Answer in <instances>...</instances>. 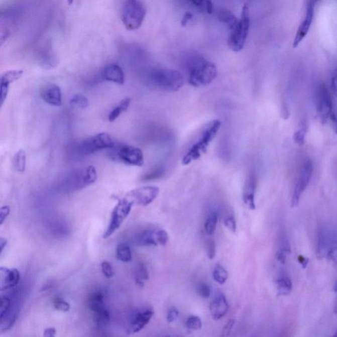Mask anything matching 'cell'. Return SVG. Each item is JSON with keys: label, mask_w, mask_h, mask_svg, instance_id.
Listing matches in <instances>:
<instances>
[{"label": "cell", "mask_w": 337, "mask_h": 337, "mask_svg": "<svg viewBox=\"0 0 337 337\" xmlns=\"http://www.w3.org/2000/svg\"><path fill=\"white\" fill-rule=\"evenodd\" d=\"M335 311H336V315H337V306H336V310H335Z\"/></svg>", "instance_id": "58"}, {"label": "cell", "mask_w": 337, "mask_h": 337, "mask_svg": "<svg viewBox=\"0 0 337 337\" xmlns=\"http://www.w3.org/2000/svg\"><path fill=\"white\" fill-rule=\"evenodd\" d=\"M70 104L74 107L84 109L88 107L89 101L88 98L84 95L77 94L72 97L71 100H70Z\"/></svg>", "instance_id": "32"}, {"label": "cell", "mask_w": 337, "mask_h": 337, "mask_svg": "<svg viewBox=\"0 0 337 337\" xmlns=\"http://www.w3.org/2000/svg\"><path fill=\"white\" fill-rule=\"evenodd\" d=\"M230 308L228 300L223 294H218L209 305V310L212 317L215 320H219L223 317Z\"/></svg>", "instance_id": "22"}, {"label": "cell", "mask_w": 337, "mask_h": 337, "mask_svg": "<svg viewBox=\"0 0 337 337\" xmlns=\"http://www.w3.org/2000/svg\"><path fill=\"white\" fill-rule=\"evenodd\" d=\"M192 18L193 15L191 13L189 12H186L181 21V26L183 27H186L188 24V21L192 20Z\"/></svg>", "instance_id": "47"}, {"label": "cell", "mask_w": 337, "mask_h": 337, "mask_svg": "<svg viewBox=\"0 0 337 337\" xmlns=\"http://www.w3.org/2000/svg\"><path fill=\"white\" fill-rule=\"evenodd\" d=\"M101 271H102L103 274L105 277L108 279L111 278L115 275V272L112 267L111 264L107 261H103L101 264Z\"/></svg>", "instance_id": "37"}, {"label": "cell", "mask_w": 337, "mask_h": 337, "mask_svg": "<svg viewBox=\"0 0 337 337\" xmlns=\"http://www.w3.org/2000/svg\"><path fill=\"white\" fill-rule=\"evenodd\" d=\"M150 85L165 92H173L183 87L184 78L179 71L169 69H154L148 76Z\"/></svg>", "instance_id": "3"}, {"label": "cell", "mask_w": 337, "mask_h": 337, "mask_svg": "<svg viewBox=\"0 0 337 337\" xmlns=\"http://www.w3.org/2000/svg\"><path fill=\"white\" fill-rule=\"evenodd\" d=\"M97 179L96 168L89 165L72 171L63 181V188L67 191H77L94 183Z\"/></svg>", "instance_id": "4"}, {"label": "cell", "mask_w": 337, "mask_h": 337, "mask_svg": "<svg viewBox=\"0 0 337 337\" xmlns=\"http://www.w3.org/2000/svg\"><path fill=\"white\" fill-rule=\"evenodd\" d=\"M198 291L199 294L204 298H209L211 294L210 287L206 283H202L198 285Z\"/></svg>", "instance_id": "39"}, {"label": "cell", "mask_w": 337, "mask_h": 337, "mask_svg": "<svg viewBox=\"0 0 337 337\" xmlns=\"http://www.w3.org/2000/svg\"><path fill=\"white\" fill-rule=\"evenodd\" d=\"M185 70L188 83L194 87L208 85L217 75L216 65L200 56H192L188 59Z\"/></svg>", "instance_id": "1"}, {"label": "cell", "mask_w": 337, "mask_h": 337, "mask_svg": "<svg viewBox=\"0 0 337 337\" xmlns=\"http://www.w3.org/2000/svg\"><path fill=\"white\" fill-rule=\"evenodd\" d=\"M313 165L310 160H307L303 165L300 175L294 188L292 198V207H295L298 205L303 192L306 189L312 175Z\"/></svg>", "instance_id": "12"}, {"label": "cell", "mask_w": 337, "mask_h": 337, "mask_svg": "<svg viewBox=\"0 0 337 337\" xmlns=\"http://www.w3.org/2000/svg\"><path fill=\"white\" fill-rule=\"evenodd\" d=\"M20 281V273L16 268H0V289L11 290L16 287Z\"/></svg>", "instance_id": "18"}, {"label": "cell", "mask_w": 337, "mask_h": 337, "mask_svg": "<svg viewBox=\"0 0 337 337\" xmlns=\"http://www.w3.org/2000/svg\"><path fill=\"white\" fill-rule=\"evenodd\" d=\"M224 226L228 229L229 230L233 233H236L237 232V222L235 221L234 217L231 216L226 218V220L224 221Z\"/></svg>", "instance_id": "40"}, {"label": "cell", "mask_w": 337, "mask_h": 337, "mask_svg": "<svg viewBox=\"0 0 337 337\" xmlns=\"http://www.w3.org/2000/svg\"><path fill=\"white\" fill-rule=\"evenodd\" d=\"M164 169L162 168H159L156 169V171H154L153 172H151L147 174L143 177V181H150V180L157 179L158 177H160V176L162 175V173H164Z\"/></svg>", "instance_id": "42"}, {"label": "cell", "mask_w": 337, "mask_h": 337, "mask_svg": "<svg viewBox=\"0 0 337 337\" xmlns=\"http://www.w3.org/2000/svg\"><path fill=\"white\" fill-rule=\"evenodd\" d=\"M115 145L111 135L101 133L80 142L77 146V151L80 156H88L99 150L111 149Z\"/></svg>", "instance_id": "7"}, {"label": "cell", "mask_w": 337, "mask_h": 337, "mask_svg": "<svg viewBox=\"0 0 337 337\" xmlns=\"http://www.w3.org/2000/svg\"><path fill=\"white\" fill-rule=\"evenodd\" d=\"M10 213V208L8 205H4L0 209V224L2 226L4 222L7 219L8 216Z\"/></svg>", "instance_id": "43"}, {"label": "cell", "mask_w": 337, "mask_h": 337, "mask_svg": "<svg viewBox=\"0 0 337 337\" xmlns=\"http://www.w3.org/2000/svg\"><path fill=\"white\" fill-rule=\"evenodd\" d=\"M277 292L279 296H288L291 292L292 283L289 277L283 276L276 281Z\"/></svg>", "instance_id": "28"}, {"label": "cell", "mask_w": 337, "mask_h": 337, "mask_svg": "<svg viewBox=\"0 0 337 337\" xmlns=\"http://www.w3.org/2000/svg\"><path fill=\"white\" fill-rule=\"evenodd\" d=\"M53 305L54 308L63 312H67L70 309V305L66 301L63 300L62 298H56L53 301Z\"/></svg>", "instance_id": "34"}, {"label": "cell", "mask_w": 337, "mask_h": 337, "mask_svg": "<svg viewBox=\"0 0 337 337\" xmlns=\"http://www.w3.org/2000/svg\"><path fill=\"white\" fill-rule=\"evenodd\" d=\"M299 263L302 265L303 268H306L307 265H308L309 262V260L307 258L304 257V256H300L298 257Z\"/></svg>", "instance_id": "52"}, {"label": "cell", "mask_w": 337, "mask_h": 337, "mask_svg": "<svg viewBox=\"0 0 337 337\" xmlns=\"http://www.w3.org/2000/svg\"><path fill=\"white\" fill-rule=\"evenodd\" d=\"M154 314L153 309L149 307L138 309L135 311L129 321L127 332L129 334H135L141 331L149 323Z\"/></svg>", "instance_id": "13"}, {"label": "cell", "mask_w": 337, "mask_h": 337, "mask_svg": "<svg viewBox=\"0 0 337 337\" xmlns=\"http://www.w3.org/2000/svg\"><path fill=\"white\" fill-rule=\"evenodd\" d=\"M221 127V122L219 120H213L205 124L184 155L182 164L184 165H189L194 161L198 160L204 154L219 132Z\"/></svg>", "instance_id": "2"}, {"label": "cell", "mask_w": 337, "mask_h": 337, "mask_svg": "<svg viewBox=\"0 0 337 337\" xmlns=\"http://www.w3.org/2000/svg\"><path fill=\"white\" fill-rule=\"evenodd\" d=\"M131 99L129 97H126L121 101L120 103L110 112L108 116V120L109 122H114L120 117L124 112L128 109L131 105Z\"/></svg>", "instance_id": "24"}, {"label": "cell", "mask_w": 337, "mask_h": 337, "mask_svg": "<svg viewBox=\"0 0 337 337\" xmlns=\"http://www.w3.org/2000/svg\"><path fill=\"white\" fill-rule=\"evenodd\" d=\"M8 245V241L6 239L1 237L0 238V248H1V254L3 253L4 250Z\"/></svg>", "instance_id": "53"}, {"label": "cell", "mask_w": 337, "mask_h": 337, "mask_svg": "<svg viewBox=\"0 0 337 337\" xmlns=\"http://www.w3.org/2000/svg\"><path fill=\"white\" fill-rule=\"evenodd\" d=\"M88 306L94 313V320L97 327L107 325L110 320L109 311L105 308L104 296L100 292H93L89 296Z\"/></svg>", "instance_id": "10"}, {"label": "cell", "mask_w": 337, "mask_h": 337, "mask_svg": "<svg viewBox=\"0 0 337 337\" xmlns=\"http://www.w3.org/2000/svg\"><path fill=\"white\" fill-rule=\"evenodd\" d=\"M205 8H206L207 14H211L213 13V7L211 0H206V2H205Z\"/></svg>", "instance_id": "50"}, {"label": "cell", "mask_w": 337, "mask_h": 337, "mask_svg": "<svg viewBox=\"0 0 337 337\" xmlns=\"http://www.w3.org/2000/svg\"><path fill=\"white\" fill-rule=\"evenodd\" d=\"M218 20L220 22L227 25L232 31L237 26L239 21L237 17L229 10L221 11L218 14Z\"/></svg>", "instance_id": "25"}, {"label": "cell", "mask_w": 337, "mask_h": 337, "mask_svg": "<svg viewBox=\"0 0 337 337\" xmlns=\"http://www.w3.org/2000/svg\"><path fill=\"white\" fill-rule=\"evenodd\" d=\"M235 325V320L234 319H230L229 320L228 323L224 326L223 328H222V336H228L230 334L231 331H232L233 326Z\"/></svg>", "instance_id": "44"}, {"label": "cell", "mask_w": 337, "mask_h": 337, "mask_svg": "<svg viewBox=\"0 0 337 337\" xmlns=\"http://www.w3.org/2000/svg\"><path fill=\"white\" fill-rule=\"evenodd\" d=\"M133 205L134 203L126 197L119 200L118 204L112 211L111 220L107 230L103 234V239L109 238L120 228L123 222L128 217Z\"/></svg>", "instance_id": "9"}, {"label": "cell", "mask_w": 337, "mask_h": 337, "mask_svg": "<svg viewBox=\"0 0 337 337\" xmlns=\"http://www.w3.org/2000/svg\"><path fill=\"white\" fill-rule=\"evenodd\" d=\"M318 1H319V0H309L308 2H311V3L315 4V5Z\"/></svg>", "instance_id": "55"}, {"label": "cell", "mask_w": 337, "mask_h": 337, "mask_svg": "<svg viewBox=\"0 0 337 337\" xmlns=\"http://www.w3.org/2000/svg\"><path fill=\"white\" fill-rule=\"evenodd\" d=\"M229 277L228 271L220 265H217L213 272V278L220 285L226 283Z\"/></svg>", "instance_id": "31"}, {"label": "cell", "mask_w": 337, "mask_h": 337, "mask_svg": "<svg viewBox=\"0 0 337 337\" xmlns=\"http://www.w3.org/2000/svg\"><path fill=\"white\" fill-rule=\"evenodd\" d=\"M277 260L279 261L281 264H285L286 262V258H287V255H285V254L282 253L281 252H277L276 254Z\"/></svg>", "instance_id": "51"}, {"label": "cell", "mask_w": 337, "mask_h": 337, "mask_svg": "<svg viewBox=\"0 0 337 337\" xmlns=\"http://www.w3.org/2000/svg\"><path fill=\"white\" fill-rule=\"evenodd\" d=\"M112 160L120 161L127 165L141 167L145 159L143 151L140 148L130 145H122L111 148Z\"/></svg>", "instance_id": "8"}, {"label": "cell", "mask_w": 337, "mask_h": 337, "mask_svg": "<svg viewBox=\"0 0 337 337\" xmlns=\"http://www.w3.org/2000/svg\"><path fill=\"white\" fill-rule=\"evenodd\" d=\"M116 258L123 262H130L132 260V252L127 244L121 243L116 249Z\"/></svg>", "instance_id": "27"}, {"label": "cell", "mask_w": 337, "mask_h": 337, "mask_svg": "<svg viewBox=\"0 0 337 337\" xmlns=\"http://www.w3.org/2000/svg\"><path fill=\"white\" fill-rule=\"evenodd\" d=\"M315 6V4L308 2V6H307L306 16H305L304 20L299 26L295 37H294L293 44H292L294 48H297L299 44L302 42V40L308 35L313 22Z\"/></svg>", "instance_id": "16"}, {"label": "cell", "mask_w": 337, "mask_h": 337, "mask_svg": "<svg viewBox=\"0 0 337 337\" xmlns=\"http://www.w3.org/2000/svg\"><path fill=\"white\" fill-rule=\"evenodd\" d=\"M27 156L25 150L20 149L16 154L14 155L13 159V166L15 170L18 172H24L26 168Z\"/></svg>", "instance_id": "26"}, {"label": "cell", "mask_w": 337, "mask_h": 337, "mask_svg": "<svg viewBox=\"0 0 337 337\" xmlns=\"http://www.w3.org/2000/svg\"><path fill=\"white\" fill-rule=\"evenodd\" d=\"M160 193L158 186H146L131 190L127 194L126 198L135 204L146 206L156 199Z\"/></svg>", "instance_id": "11"}, {"label": "cell", "mask_w": 337, "mask_h": 337, "mask_svg": "<svg viewBox=\"0 0 337 337\" xmlns=\"http://www.w3.org/2000/svg\"><path fill=\"white\" fill-rule=\"evenodd\" d=\"M317 113L323 120H327L332 113V99L325 84H320L316 91Z\"/></svg>", "instance_id": "14"}, {"label": "cell", "mask_w": 337, "mask_h": 337, "mask_svg": "<svg viewBox=\"0 0 337 337\" xmlns=\"http://www.w3.org/2000/svg\"><path fill=\"white\" fill-rule=\"evenodd\" d=\"M203 0H190V2H192L194 5L196 6H200L202 5Z\"/></svg>", "instance_id": "54"}, {"label": "cell", "mask_w": 337, "mask_h": 337, "mask_svg": "<svg viewBox=\"0 0 337 337\" xmlns=\"http://www.w3.org/2000/svg\"><path fill=\"white\" fill-rule=\"evenodd\" d=\"M40 96L44 101L51 105L59 107L62 105L60 88L55 84H48L42 87Z\"/></svg>", "instance_id": "20"}, {"label": "cell", "mask_w": 337, "mask_h": 337, "mask_svg": "<svg viewBox=\"0 0 337 337\" xmlns=\"http://www.w3.org/2000/svg\"><path fill=\"white\" fill-rule=\"evenodd\" d=\"M12 300L9 296H1V308H0V317L4 316L9 310L11 306H12Z\"/></svg>", "instance_id": "36"}, {"label": "cell", "mask_w": 337, "mask_h": 337, "mask_svg": "<svg viewBox=\"0 0 337 337\" xmlns=\"http://www.w3.org/2000/svg\"><path fill=\"white\" fill-rule=\"evenodd\" d=\"M168 241V234L162 229L146 230L141 233L137 238L138 244L145 247L158 245H165Z\"/></svg>", "instance_id": "15"}, {"label": "cell", "mask_w": 337, "mask_h": 337, "mask_svg": "<svg viewBox=\"0 0 337 337\" xmlns=\"http://www.w3.org/2000/svg\"><path fill=\"white\" fill-rule=\"evenodd\" d=\"M101 78L105 81L113 82L120 85H122L125 82L124 71L122 67L114 63L107 65L103 68L101 72Z\"/></svg>", "instance_id": "21"}, {"label": "cell", "mask_w": 337, "mask_h": 337, "mask_svg": "<svg viewBox=\"0 0 337 337\" xmlns=\"http://www.w3.org/2000/svg\"><path fill=\"white\" fill-rule=\"evenodd\" d=\"M257 186V178L255 174H250L246 180L243 190V201L249 209H256L255 194Z\"/></svg>", "instance_id": "19"}, {"label": "cell", "mask_w": 337, "mask_h": 337, "mask_svg": "<svg viewBox=\"0 0 337 337\" xmlns=\"http://www.w3.org/2000/svg\"><path fill=\"white\" fill-rule=\"evenodd\" d=\"M334 291L337 292V281H336V283L335 284V286H334Z\"/></svg>", "instance_id": "57"}, {"label": "cell", "mask_w": 337, "mask_h": 337, "mask_svg": "<svg viewBox=\"0 0 337 337\" xmlns=\"http://www.w3.org/2000/svg\"><path fill=\"white\" fill-rule=\"evenodd\" d=\"M68 4L71 5L73 3V0H67Z\"/></svg>", "instance_id": "56"}, {"label": "cell", "mask_w": 337, "mask_h": 337, "mask_svg": "<svg viewBox=\"0 0 337 337\" xmlns=\"http://www.w3.org/2000/svg\"><path fill=\"white\" fill-rule=\"evenodd\" d=\"M334 234L327 230H322L318 235L317 252L319 258L327 257Z\"/></svg>", "instance_id": "23"}, {"label": "cell", "mask_w": 337, "mask_h": 337, "mask_svg": "<svg viewBox=\"0 0 337 337\" xmlns=\"http://www.w3.org/2000/svg\"><path fill=\"white\" fill-rule=\"evenodd\" d=\"M56 330L54 327L46 328L44 330L43 336L45 337H54L56 336Z\"/></svg>", "instance_id": "48"}, {"label": "cell", "mask_w": 337, "mask_h": 337, "mask_svg": "<svg viewBox=\"0 0 337 337\" xmlns=\"http://www.w3.org/2000/svg\"><path fill=\"white\" fill-rule=\"evenodd\" d=\"M327 257L334 262H337V233H334Z\"/></svg>", "instance_id": "35"}, {"label": "cell", "mask_w": 337, "mask_h": 337, "mask_svg": "<svg viewBox=\"0 0 337 337\" xmlns=\"http://www.w3.org/2000/svg\"><path fill=\"white\" fill-rule=\"evenodd\" d=\"M251 25L249 7L247 4L244 5L241 20L238 24L232 30L229 36L228 46L233 52H240L245 47Z\"/></svg>", "instance_id": "6"}, {"label": "cell", "mask_w": 337, "mask_h": 337, "mask_svg": "<svg viewBox=\"0 0 337 337\" xmlns=\"http://www.w3.org/2000/svg\"><path fill=\"white\" fill-rule=\"evenodd\" d=\"M146 8L141 0H125L122 10L123 23L129 31L139 29L143 25Z\"/></svg>", "instance_id": "5"}, {"label": "cell", "mask_w": 337, "mask_h": 337, "mask_svg": "<svg viewBox=\"0 0 337 337\" xmlns=\"http://www.w3.org/2000/svg\"><path fill=\"white\" fill-rule=\"evenodd\" d=\"M330 120L331 122L332 127L333 128L334 132L337 134V116L335 115V114L332 112L331 115L330 116Z\"/></svg>", "instance_id": "49"}, {"label": "cell", "mask_w": 337, "mask_h": 337, "mask_svg": "<svg viewBox=\"0 0 337 337\" xmlns=\"http://www.w3.org/2000/svg\"><path fill=\"white\" fill-rule=\"evenodd\" d=\"M216 246L215 242L210 240L208 241L207 245V255L209 259L213 260L215 257Z\"/></svg>", "instance_id": "41"}, {"label": "cell", "mask_w": 337, "mask_h": 337, "mask_svg": "<svg viewBox=\"0 0 337 337\" xmlns=\"http://www.w3.org/2000/svg\"><path fill=\"white\" fill-rule=\"evenodd\" d=\"M331 90L332 93L337 96V69L334 72L331 79Z\"/></svg>", "instance_id": "46"}, {"label": "cell", "mask_w": 337, "mask_h": 337, "mask_svg": "<svg viewBox=\"0 0 337 337\" xmlns=\"http://www.w3.org/2000/svg\"><path fill=\"white\" fill-rule=\"evenodd\" d=\"M23 75V70H10L6 71L0 77V106L2 107L9 92L10 84L20 79Z\"/></svg>", "instance_id": "17"}, {"label": "cell", "mask_w": 337, "mask_h": 337, "mask_svg": "<svg viewBox=\"0 0 337 337\" xmlns=\"http://www.w3.org/2000/svg\"><path fill=\"white\" fill-rule=\"evenodd\" d=\"M179 316V311L175 308H172L169 309L167 313V320L169 323H173Z\"/></svg>", "instance_id": "45"}, {"label": "cell", "mask_w": 337, "mask_h": 337, "mask_svg": "<svg viewBox=\"0 0 337 337\" xmlns=\"http://www.w3.org/2000/svg\"><path fill=\"white\" fill-rule=\"evenodd\" d=\"M149 279V273L146 267L143 264H140L135 271L136 285L143 288L145 283Z\"/></svg>", "instance_id": "29"}, {"label": "cell", "mask_w": 337, "mask_h": 337, "mask_svg": "<svg viewBox=\"0 0 337 337\" xmlns=\"http://www.w3.org/2000/svg\"><path fill=\"white\" fill-rule=\"evenodd\" d=\"M306 130L305 127L299 129L294 134V141L299 146H302L304 144L305 136H306Z\"/></svg>", "instance_id": "38"}, {"label": "cell", "mask_w": 337, "mask_h": 337, "mask_svg": "<svg viewBox=\"0 0 337 337\" xmlns=\"http://www.w3.org/2000/svg\"><path fill=\"white\" fill-rule=\"evenodd\" d=\"M218 221V216L215 211L211 212L207 217L204 224L205 232L207 235H211L215 232Z\"/></svg>", "instance_id": "30"}, {"label": "cell", "mask_w": 337, "mask_h": 337, "mask_svg": "<svg viewBox=\"0 0 337 337\" xmlns=\"http://www.w3.org/2000/svg\"><path fill=\"white\" fill-rule=\"evenodd\" d=\"M186 327L189 329L198 330H200L202 327V320L200 318L192 315L188 318L186 323Z\"/></svg>", "instance_id": "33"}]
</instances>
